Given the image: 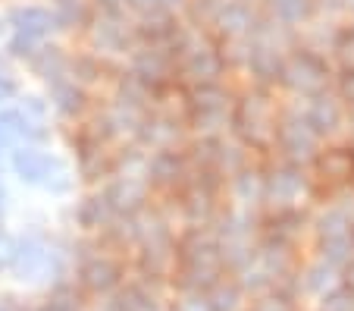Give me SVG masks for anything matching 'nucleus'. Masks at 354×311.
I'll list each match as a JSON object with an SVG mask.
<instances>
[{
  "instance_id": "obj_10",
  "label": "nucleus",
  "mask_w": 354,
  "mask_h": 311,
  "mask_svg": "<svg viewBox=\"0 0 354 311\" xmlns=\"http://www.w3.org/2000/svg\"><path fill=\"white\" fill-rule=\"evenodd\" d=\"M79 44L97 51L113 60H126V54L135 48V19L132 16H100L94 13L91 26L85 28Z\"/></svg>"
},
{
  "instance_id": "obj_25",
  "label": "nucleus",
  "mask_w": 354,
  "mask_h": 311,
  "mask_svg": "<svg viewBox=\"0 0 354 311\" xmlns=\"http://www.w3.org/2000/svg\"><path fill=\"white\" fill-rule=\"evenodd\" d=\"M329 60L335 69H354V19H342L329 44Z\"/></svg>"
},
{
  "instance_id": "obj_16",
  "label": "nucleus",
  "mask_w": 354,
  "mask_h": 311,
  "mask_svg": "<svg viewBox=\"0 0 354 311\" xmlns=\"http://www.w3.org/2000/svg\"><path fill=\"white\" fill-rule=\"evenodd\" d=\"M107 198V204L113 208L116 217L122 214H138L147 204L154 202V192L147 186L145 173H113L104 186H97Z\"/></svg>"
},
{
  "instance_id": "obj_22",
  "label": "nucleus",
  "mask_w": 354,
  "mask_h": 311,
  "mask_svg": "<svg viewBox=\"0 0 354 311\" xmlns=\"http://www.w3.org/2000/svg\"><path fill=\"white\" fill-rule=\"evenodd\" d=\"M113 217V208L107 204L100 189H82V195L73 202V224L82 233H100Z\"/></svg>"
},
{
  "instance_id": "obj_28",
  "label": "nucleus",
  "mask_w": 354,
  "mask_h": 311,
  "mask_svg": "<svg viewBox=\"0 0 354 311\" xmlns=\"http://www.w3.org/2000/svg\"><path fill=\"white\" fill-rule=\"evenodd\" d=\"M126 13L132 16L135 22L141 19H157V16H167L160 0H126Z\"/></svg>"
},
{
  "instance_id": "obj_23",
  "label": "nucleus",
  "mask_w": 354,
  "mask_h": 311,
  "mask_svg": "<svg viewBox=\"0 0 354 311\" xmlns=\"http://www.w3.org/2000/svg\"><path fill=\"white\" fill-rule=\"evenodd\" d=\"M257 7L263 16L292 32H301L308 22L317 19V0H257Z\"/></svg>"
},
{
  "instance_id": "obj_34",
  "label": "nucleus",
  "mask_w": 354,
  "mask_h": 311,
  "mask_svg": "<svg viewBox=\"0 0 354 311\" xmlns=\"http://www.w3.org/2000/svg\"><path fill=\"white\" fill-rule=\"evenodd\" d=\"M3 154H7V151H0V173H3Z\"/></svg>"
},
{
  "instance_id": "obj_33",
  "label": "nucleus",
  "mask_w": 354,
  "mask_h": 311,
  "mask_svg": "<svg viewBox=\"0 0 354 311\" xmlns=\"http://www.w3.org/2000/svg\"><path fill=\"white\" fill-rule=\"evenodd\" d=\"M345 19H354V0H345Z\"/></svg>"
},
{
  "instance_id": "obj_37",
  "label": "nucleus",
  "mask_w": 354,
  "mask_h": 311,
  "mask_svg": "<svg viewBox=\"0 0 354 311\" xmlns=\"http://www.w3.org/2000/svg\"><path fill=\"white\" fill-rule=\"evenodd\" d=\"M0 242H3V233H0Z\"/></svg>"
},
{
  "instance_id": "obj_20",
  "label": "nucleus",
  "mask_w": 354,
  "mask_h": 311,
  "mask_svg": "<svg viewBox=\"0 0 354 311\" xmlns=\"http://www.w3.org/2000/svg\"><path fill=\"white\" fill-rule=\"evenodd\" d=\"M185 32H188V26L182 22L179 13H167V16H157V19H141V22H135V44L176 54Z\"/></svg>"
},
{
  "instance_id": "obj_15",
  "label": "nucleus",
  "mask_w": 354,
  "mask_h": 311,
  "mask_svg": "<svg viewBox=\"0 0 354 311\" xmlns=\"http://www.w3.org/2000/svg\"><path fill=\"white\" fill-rule=\"evenodd\" d=\"M3 26L13 35H22V38L32 41H50L60 38V22H57V13L50 3H13L3 16Z\"/></svg>"
},
{
  "instance_id": "obj_32",
  "label": "nucleus",
  "mask_w": 354,
  "mask_h": 311,
  "mask_svg": "<svg viewBox=\"0 0 354 311\" xmlns=\"http://www.w3.org/2000/svg\"><path fill=\"white\" fill-rule=\"evenodd\" d=\"M10 208V192H7V186L0 183V217H3V211Z\"/></svg>"
},
{
  "instance_id": "obj_13",
  "label": "nucleus",
  "mask_w": 354,
  "mask_h": 311,
  "mask_svg": "<svg viewBox=\"0 0 354 311\" xmlns=\"http://www.w3.org/2000/svg\"><path fill=\"white\" fill-rule=\"evenodd\" d=\"M44 95L47 104H50V114H54L57 126H73V123L85 120L88 114L94 110L97 104V95L82 88L75 79H57V82H47L44 85Z\"/></svg>"
},
{
  "instance_id": "obj_35",
  "label": "nucleus",
  "mask_w": 354,
  "mask_h": 311,
  "mask_svg": "<svg viewBox=\"0 0 354 311\" xmlns=\"http://www.w3.org/2000/svg\"><path fill=\"white\" fill-rule=\"evenodd\" d=\"M0 311H10V305H7V302H0Z\"/></svg>"
},
{
  "instance_id": "obj_31",
  "label": "nucleus",
  "mask_w": 354,
  "mask_h": 311,
  "mask_svg": "<svg viewBox=\"0 0 354 311\" xmlns=\"http://www.w3.org/2000/svg\"><path fill=\"white\" fill-rule=\"evenodd\" d=\"M94 13L100 16H129L126 13V0H88Z\"/></svg>"
},
{
  "instance_id": "obj_4",
  "label": "nucleus",
  "mask_w": 354,
  "mask_h": 311,
  "mask_svg": "<svg viewBox=\"0 0 354 311\" xmlns=\"http://www.w3.org/2000/svg\"><path fill=\"white\" fill-rule=\"evenodd\" d=\"M173 63H176V82H182V85L232 79L226 54H223V44L210 32H201V28H192V26H188L182 44L176 48Z\"/></svg>"
},
{
  "instance_id": "obj_6",
  "label": "nucleus",
  "mask_w": 354,
  "mask_h": 311,
  "mask_svg": "<svg viewBox=\"0 0 354 311\" xmlns=\"http://www.w3.org/2000/svg\"><path fill=\"white\" fill-rule=\"evenodd\" d=\"M320 139L308 129V123L301 120V110L295 98H282L279 110H276V129H273V148L270 157H279L288 163H301L308 167L314 154L320 151Z\"/></svg>"
},
{
  "instance_id": "obj_38",
  "label": "nucleus",
  "mask_w": 354,
  "mask_h": 311,
  "mask_svg": "<svg viewBox=\"0 0 354 311\" xmlns=\"http://www.w3.org/2000/svg\"><path fill=\"white\" fill-rule=\"evenodd\" d=\"M254 3H257V0H254Z\"/></svg>"
},
{
  "instance_id": "obj_36",
  "label": "nucleus",
  "mask_w": 354,
  "mask_h": 311,
  "mask_svg": "<svg viewBox=\"0 0 354 311\" xmlns=\"http://www.w3.org/2000/svg\"><path fill=\"white\" fill-rule=\"evenodd\" d=\"M3 28H7V26H3V19H0V35H3Z\"/></svg>"
},
{
  "instance_id": "obj_19",
  "label": "nucleus",
  "mask_w": 354,
  "mask_h": 311,
  "mask_svg": "<svg viewBox=\"0 0 354 311\" xmlns=\"http://www.w3.org/2000/svg\"><path fill=\"white\" fill-rule=\"evenodd\" d=\"M223 202L232 208L248 211H263V161L254 157L241 170H235L223 186Z\"/></svg>"
},
{
  "instance_id": "obj_11",
  "label": "nucleus",
  "mask_w": 354,
  "mask_h": 311,
  "mask_svg": "<svg viewBox=\"0 0 354 311\" xmlns=\"http://www.w3.org/2000/svg\"><path fill=\"white\" fill-rule=\"evenodd\" d=\"M301 110V120L308 123V129L314 132L320 142H335V139L345 136V120H348V110L339 98L329 91H320V95H310V98H295Z\"/></svg>"
},
{
  "instance_id": "obj_3",
  "label": "nucleus",
  "mask_w": 354,
  "mask_h": 311,
  "mask_svg": "<svg viewBox=\"0 0 354 311\" xmlns=\"http://www.w3.org/2000/svg\"><path fill=\"white\" fill-rule=\"evenodd\" d=\"M235 79L182 85L179 114L185 120L188 136H223L229 126V107L235 98Z\"/></svg>"
},
{
  "instance_id": "obj_7",
  "label": "nucleus",
  "mask_w": 354,
  "mask_h": 311,
  "mask_svg": "<svg viewBox=\"0 0 354 311\" xmlns=\"http://www.w3.org/2000/svg\"><path fill=\"white\" fill-rule=\"evenodd\" d=\"M308 170L314 179V202L323 192L329 202H335L342 192L354 186V142L348 136L335 139V142H323L314 161L308 163Z\"/></svg>"
},
{
  "instance_id": "obj_27",
  "label": "nucleus",
  "mask_w": 354,
  "mask_h": 311,
  "mask_svg": "<svg viewBox=\"0 0 354 311\" xmlns=\"http://www.w3.org/2000/svg\"><path fill=\"white\" fill-rule=\"evenodd\" d=\"M333 95L345 104V110H354V69H335Z\"/></svg>"
},
{
  "instance_id": "obj_21",
  "label": "nucleus",
  "mask_w": 354,
  "mask_h": 311,
  "mask_svg": "<svg viewBox=\"0 0 354 311\" xmlns=\"http://www.w3.org/2000/svg\"><path fill=\"white\" fill-rule=\"evenodd\" d=\"M69 54H73V48L63 44L60 38L41 41L38 51L26 60V69L41 82V85L57 82V79H66L69 75Z\"/></svg>"
},
{
  "instance_id": "obj_29",
  "label": "nucleus",
  "mask_w": 354,
  "mask_h": 311,
  "mask_svg": "<svg viewBox=\"0 0 354 311\" xmlns=\"http://www.w3.org/2000/svg\"><path fill=\"white\" fill-rule=\"evenodd\" d=\"M323 311H354V290L333 286L329 292H323Z\"/></svg>"
},
{
  "instance_id": "obj_30",
  "label": "nucleus",
  "mask_w": 354,
  "mask_h": 311,
  "mask_svg": "<svg viewBox=\"0 0 354 311\" xmlns=\"http://www.w3.org/2000/svg\"><path fill=\"white\" fill-rule=\"evenodd\" d=\"M19 95H22L19 79H16L13 73H7V69H0V107H7V104L16 101Z\"/></svg>"
},
{
  "instance_id": "obj_12",
  "label": "nucleus",
  "mask_w": 354,
  "mask_h": 311,
  "mask_svg": "<svg viewBox=\"0 0 354 311\" xmlns=\"http://www.w3.org/2000/svg\"><path fill=\"white\" fill-rule=\"evenodd\" d=\"M188 154H185V145L179 148H157V151H147V161H145V179L154 192V198H167L179 189L182 183L188 179Z\"/></svg>"
},
{
  "instance_id": "obj_26",
  "label": "nucleus",
  "mask_w": 354,
  "mask_h": 311,
  "mask_svg": "<svg viewBox=\"0 0 354 311\" xmlns=\"http://www.w3.org/2000/svg\"><path fill=\"white\" fill-rule=\"evenodd\" d=\"M223 0H185V7H182V22L192 28H201V32H207L210 22H214L216 10H220Z\"/></svg>"
},
{
  "instance_id": "obj_17",
  "label": "nucleus",
  "mask_w": 354,
  "mask_h": 311,
  "mask_svg": "<svg viewBox=\"0 0 354 311\" xmlns=\"http://www.w3.org/2000/svg\"><path fill=\"white\" fill-rule=\"evenodd\" d=\"M257 19H261V7H257L254 0H223L207 32L216 41L251 38L257 28Z\"/></svg>"
},
{
  "instance_id": "obj_9",
  "label": "nucleus",
  "mask_w": 354,
  "mask_h": 311,
  "mask_svg": "<svg viewBox=\"0 0 354 311\" xmlns=\"http://www.w3.org/2000/svg\"><path fill=\"white\" fill-rule=\"evenodd\" d=\"M188 139L192 136H188L179 107H151L141 114L135 136L129 142H135L145 151H157V148H179Z\"/></svg>"
},
{
  "instance_id": "obj_18",
  "label": "nucleus",
  "mask_w": 354,
  "mask_h": 311,
  "mask_svg": "<svg viewBox=\"0 0 354 311\" xmlns=\"http://www.w3.org/2000/svg\"><path fill=\"white\" fill-rule=\"evenodd\" d=\"M122 66H126V73H132L135 79H141L151 88H160V85L176 82V63H173V54H167V51L135 44V48L126 54Z\"/></svg>"
},
{
  "instance_id": "obj_2",
  "label": "nucleus",
  "mask_w": 354,
  "mask_h": 311,
  "mask_svg": "<svg viewBox=\"0 0 354 311\" xmlns=\"http://www.w3.org/2000/svg\"><path fill=\"white\" fill-rule=\"evenodd\" d=\"M10 170L28 189H41L54 198H66L75 192L73 161L63 151H54L50 145H16L10 151Z\"/></svg>"
},
{
  "instance_id": "obj_24",
  "label": "nucleus",
  "mask_w": 354,
  "mask_h": 311,
  "mask_svg": "<svg viewBox=\"0 0 354 311\" xmlns=\"http://www.w3.org/2000/svg\"><path fill=\"white\" fill-rule=\"evenodd\" d=\"M116 261L107 255H94L88 258L85 264H82V280H85V286H91V290H110V286H116Z\"/></svg>"
},
{
  "instance_id": "obj_8",
  "label": "nucleus",
  "mask_w": 354,
  "mask_h": 311,
  "mask_svg": "<svg viewBox=\"0 0 354 311\" xmlns=\"http://www.w3.org/2000/svg\"><path fill=\"white\" fill-rule=\"evenodd\" d=\"M314 202V179L301 163L263 157V208H295Z\"/></svg>"
},
{
  "instance_id": "obj_1",
  "label": "nucleus",
  "mask_w": 354,
  "mask_h": 311,
  "mask_svg": "<svg viewBox=\"0 0 354 311\" xmlns=\"http://www.w3.org/2000/svg\"><path fill=\"white\" fill-rule=\"evenodd\" d=\"M282 95L270 91V88H257L239 82L235 85V98L229 107V126L226 136L235 139L245 151L254 157H270L273 148V129H276V110H279Z\"/></svg>"
},
{
  "instance_id": "obj_5",
  "label": "nucleus",
  "mask_w": 354,
  "mask_h": 311,
  "mask_svg": "<svg viewBox=\"0 0 354 311\" xmlns=\"http://www.w3.org/2000/svg\"><path fill=\"white\" fill-rule=\"evenodd\" d=\"M333 75H335V66H333V60H329V54L295 41L292 48L286 51V60H282L279 95L282 98L320 95V91L333 88Z\"/></svg>"
},
{
  "instance_id": "obj_14",
  "label": "nucleus",
  "mask_w": 354,
  "mask_h": 311,
  "mask_svg": "<svg viewBox=\"0 0 354 311\" xmlns=\"http://www.w3.org/2000/svg\"><path fill=\"white\" fill-rule=\"evenodd\" d=\"M122 60H113V57H104L97 51L85 48V44H75L73 54H69V79H75L82 88L88 91H104L110 82L120 75Z\"/></svg>"
}]
</instances>
